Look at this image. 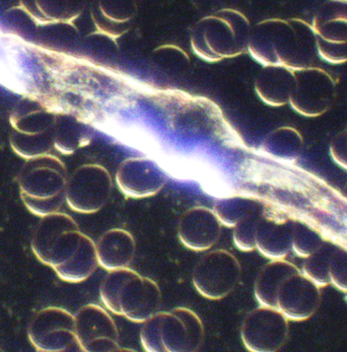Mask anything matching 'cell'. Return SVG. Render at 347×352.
<instances>
[{"label":"cell","mask_w":347,"mask_h":352,"mask_svg":"<svg viewBox=\"0 0 347 352\" xmlns=\"http://www.w3.org/2000/svg\"><path fill=\"white\" fill-rule=\"evenodd\" d=\"M248 52L262 65L293 70L313 66L319 56L312 25L298 18L266 19L252 25Z\"/></svg>","instance_id":"obj_1"},{"label":"cell","mask_w":347,"mask_h":352,"mask_svg":"<svg viewBox=\"0 0 347 352\" xmlns=\"http://www.w3.org/2000/svg\"><path fill=\"white\" fill-rule=\"evenodd\" d=\"M252 23L240 10L223 8L203 16L190 35L193 52L206 63H219L248 52Z\"/></svg>","instance_id":"obj_2"},{"label":"cell","mask_w":347,"mask_h":352,"mask_svg":"<svg viewBox=\"0 0 347 352\" xmlns=\"http://www.w3.org/2000/svg\"><path fill=\"white\" fill-rule=\"evenodd\" d=\"M68 176L54 155L27 160L19 176L21 197L30 212L39 217L58 212L65 202Z\"/></svg>","instance_id":"obj_3"},{"label":"cell","mask_w":347,"mask_h":352,"mask_svg":"<svg viewBox=\"0 0 347 352\" xmlns=\"http://www.w3.org/2000/svg\"><path fill=\"white\" fill-rule=\"evenodd\" d=\"M142 324L140 342L146 351H197L203 343V324L187 308L157 311Z\"/></svg>","instance_id":"obj_4"},{"label":"cell","mask_w":347,"mask_h":352,"mask_svg":"<svg viewBox=\"0 0 347 352\" xmlns=\"http://www.w3.org/2000/svg\"><path fill=\"white\" fill-rule=\"evenodd\" d=\"M84 234L70 215L58 211L41 217L32 238V251L41 263L55 270L71 259Z\"/></svg>","instance_id":"obj_5"},{"label":"cell","mask_w":347,"mask_h":352,"mask_svg":"<svg viewBox=\"0 0 347 352\" xmlns=\"http://www.w3.org/2000/svg\"><path fill=\"white\" fill-rule=\"evenodd\" d=\"M112 190V177L107 168L98 164H87L68 177L65 202L76 212L91 214L108 204Z\"/></svg>","instance_id":"obj_6"},{"label":"cell","mask_w":347,"mask_h":352,"mask_svg":"<svg viewBox=\"0 0 347 352\" xmlns=\"http://www.w3.org/2000/svg\"><path fill=\"white\" fill-rule=\"evenodd\" d=\"M27 335L38 351H82L74 315L65 309L48 307L38 311L30 323Z\"/></svg>","instance_id":"obj_7"},{"label":"cell","mask_w":347,"mask_h":352,"mask_svg":"<svg viewBox=\"0 0 347 352\" xmlns=\"http://www.w3.org/2000/svg\"><path fill=\"white\" fill-rule=\"evenodd\" d=\"M319 56L331 64L347 63V1L327 0L312 23Z\"/></svg>","instance_id":"obj_8"},{"label":"cell","mask_w":347,"mask_h":352,"mask_svg":"<svg viewBox=\"0 0 347 352\" xmlns=\"http://www.w3.org/2000/svg\"><path fill=\"white\" fill-rule=\"evenodd\" d=\"M240 273L239 261L233 254L216 250L206 254L198 262L193 272V285L203 298L223 300L237 287Z\"/></svg>","instance_id":"obj_9"},{"label":"cell","mask_w":347,"mask_h":352,"mask_svg":"<svg viewBox=\"0 0 347 352\" xmlns=\"http://www.w3.org/2000/svg\"><path fill=\"white\" fill-rule=\"evenodd\" d=\"M297 82L291 94V108L306 118L322 116L333 106L336 82L322 67L310 66L295 70Z\"/></svg>","instance_id":"obj_10"},{"label":"cell","mask_w":347,"mask_h":352,"mask_svg":"<svg viewBox=\"0 0 347 352\" xmlns=\"http://www.w3.org/2000/svg\"><path fill=\"white\" fill-rule=\"evenodd\" d=\"M289 330V320L278 309L261 306L246 316L240 337L249 351L274 352L287 342Z\"/></svg>","instance_id":"obj_11"},{"label":"cell","mask_w":347,"mask_h":352,"mask_svg":"<svg viewBox=\"0 0 347 352\" xmlns=\"http://www.w3.org/2000/svg\"><path fill=\"white\" fill-rule=\"evenodd\" d=\"M76 333L82 351H115L119 334L114 320L97 305H87L74 315Z\"/></svg>","instance_id":"obj_12"},{"label":"cell","mask_w":347,"mask_h":352,"mask_svg":"<svg viewBox=\"0 0 347 352\" xmlns=\"http://www.w3.org/2000/svg\"><path fill=\"white\" fill-rule=\"evenodd\" d=\"M320 287L299 270L282 281L278 289L276 309L291 321L310 319L320 304Z\"/></svg>","instance_id":"obj_13"},{"label":"cell","mask_w":347,"mask_h":352,"mask_svg":"<svg viewBox=\"0 0 347 352\" xmlns=\"http://www.w3.org/2000/svg\"><path fill=\"white\" fill-rule=\"evenodd\" d=\"M116 183L128 197H152L165 186L166 175L161 165L150 157H131L119 166Z\"/></svg>","instance_id":"obj_14"},{"label":"cell","mask_w":347,"mask_h":352,"mask_svg":"<svg viewBox=\"0 0 347 352\" xmlns=\"http://www.w3.org/2000/svg\"><path fill=\"white\" fill-rule=\"evenodd\" d=\"M161 304L159 285L137 272L129 277L119 296L121 316L134 323H144L159 311Z\"/></svg>","instance_id":"obj_15"},{"label":"cell","mask_w":347,"mask_h":352,"mask_svg":"<svg viewBox=\"0 0 347 352\" xmlns=\"http://www.w3.org/2000/svg\"><path fill=\"white\" fill-rule=\"evenodd\" d=\"M221 228L223 225L214 210L196 206L180 217L178 236L186 248L195 252L208 251L219 242Z\"/></svg>","instance_id":"obj_16"},{"label":"cell","mask_w":347,"mask_h":352,"mask_svg":"<svg viewBox=\"0 0 347 352\" xmlns=\"http://www.w3.org/2000/svg\"><path fill=\"white\" fill-rule=\"evenodd\" d=\"M293 225L276 209L264 206L256 230V249L270 260H282L293 250Z\"/></svg>","instance_id":"obj_17"},{"label":"cell","mask_w":347,"mask_h":352,"mask_svg":"<svg viewBox=\"0 0 347 352\" xmlns=\"http://www.w3.org/2000/svg\"><path fill=\"white\" fill-rule=\"evenodd\" d=\"M139 10V0H93L91 20L97 31L115 39L131 31Z\"/></svg>","instance_id":"obj_18"},{"label":"cell","mask_w":347,"mask_h":352,"mask_svg":"<svg viewBox=\"0 0 347 352\" xmlns=\"http://www.w3.org/2000/svg\"><path fill=\"white\" fill-rule=\"evenodd\" d=\"M33 38L40 51L65 58L80 54L82 38L72 21L39 23Z\"/></svg>","instance_id":"obj_19"},{"label":"cell","mask_w":347,"mask_h":352,"mask_svg":"<svg viewBox=\"0 0 347 352\" xmlns=\"http://www.w3.org/2000/svg\"><path fill=\"white\" fill-rule=\"evenodd\" d=\"M295 82V70L282 65H263L255 80V91L268 106L282 107L289 104Z\"/></svg>","instance_id":"obj_20"},{"label":"cell","mask_w":347,"mask_h":352,"mask_svg":"<svg viewBox=\"0 0 347 352\" xmlns=\"http://www.w3.org/2000/svg\"><path fill=\"white\" fill-rule=\"evenodd\" d=\"M99 265L108 271L129 267L135 256V240L122 228L106 232L96 244Z\"/></svg>","instance_id":"obj_21"},{"label":"cell","mask_w":347,"mask_h":352,"mask_svg":"<svg viewBox=\"0 0 347 352\" xmlns=\"http://www.w3.org/2000/svg\"><path fill=\"white\" fill-rule=\"evenodd\" d=\"M91 136L89 123L82 117L72 112H61L56 115L53 140L54 148L59 153L72 155L89 144Z\"/></svg>","instance_id":"obj_22"},{"label":"cell","mask_w":347,"mask_h":352,"mask_svg":"<svg viewBox=\"0 0 347 352\" xmlns=\"http://www.w3.org/2000/svg\"><path fill=\"white\" fill-rule=\"evenodd\" d=\"M87 0H20L21 6L37 23L72 21L80 18Z\"/></svg>","instance_id":"obj_23"},{"label":"cell","mask_w":347,"mask_h":352,"mask_svg":"<svg viewBox=\"0 0 347 352\" xmlns=\"http://www.w3.org/2000/svg\"><path fill=\"white\" fill-rule=\"evenodd\" d=\"M297 270L293 264L284 261V259L271 260V262L266 264L255 281V298L259 304L276 309L278 289L282 281Z\"/></svg>","instance_id":"obj_24"},{"label":"cell","mask_w":347,"mask_h":352,"mask_svg":"<svg viewBox=\"0 0 347 352\" xmlns=\"http://www.w3.org/2000/svg\"><path fill=\"white\" fill-rule=\"evenodd\" d=\"M304 148V138L299 130L291 126L276 128L266 136L261 149L267 157L284 163L299 159Z\"/></svg>","instance_id":"obj_25"},{"label":"cell","mask_w":347,"mask_h":352,"mask_svg":"<svg viewBox=\"0 0 347 352\" xmlns=\"http://www.w3.org/2000/svg\"><path fill=\"white\" fill-rule=\"evenodd\" d=\"M78 56L91 65L110 68L119 61L120 47L112 36L96 31L82 38Z\"/></svg>","instance_id":"obj_26"},{"label":"cell","mask_w":347,"mask_h":352,"mask_svg":"<svg viewBox=\"0 0 347 352\" xmlns=\"http://www.w3.org/2000/svg\"><path fill=\"white\" fill-rule=\"evenodd\" d=\"M98 262L96 244L87 234L82 236L80 248L76 252L71 259L63 265L55 268L57 276L68 283H80L87 280L96 270Z\"/></svg>","instance_id":"obj_27"},{"label":"cell","mask_w":347,"mask_h":352,"mask_svg":"<svg viewBox=\"0 0 347 352\" xmlns=\"http://www.w3.org/2000/svg\"><path fill=\"white\" fill-rule=\"evenodd\" d=\"M263 208L264 204L259 198L249 194L235 193L217 200L214 211L221 225L234 228L240 219Z\"/></svg>","instance_id":"obj_28"},{"label":"cell","mask_w":347,"mask_h":352,"mask_svg":"<svg viewBox=\"0 0 347 352\" xmlns=\"http://www.w3.org/2000/svg\"><path fill=\"white\" fill-rule=\"evenodd\" d=\"M152 64L159 72L170 76L186 74L191 65L188 53L173 44L161 45L153 51Z\"/></svg>","instance_id":"obj_29"},{"label":"cell","mask_w":347,"mask_h":352,"mask_svg":"<svg viewBox=\"0 0 347 352\" xmlns=\"http://www.w3.org/2000/svg\"><path fill=\"white\" fill-rule=\"evenodd\" d=\"M10 145L16 155L25 160L36 159L49 155L54 147L52 131L38 135H25L12 131L10 135Z\"/></svg>","instance_id":"obj_30"},{"label":"cell","mask_w":347,"mask_h":352,"mask_svg":"<svg viewBox=\"0 0 347 352\" xmlns=\"http://www.w3.org/2000/svg\"><path fill=\"white\" fill-rule=\"evenodd\" d=\"M135 271L129 270L128 267L123 268V270H112L109 272V274L102 283L101 289H100V296H101V300L104 306L111 313L121 316L119 296H120L123 285H125V283L128 280L129 277Z\"/></svg>","instance_id":"obj_31"},{"label":"cell","mask_w":347,"mask_h":352,"mask_svg":"<svg viewBox=\"0 0 347 352\" xmlns=\"http://www.w3.org/2000/svg\"><path fill=\"white\" fill-rule=\"evenodd\" d=\"M331 255L330 249L322 246L306 258L302 273L317 287H323L330 285L329 264Z\"/></svg>","instance_id":"obj_32"},{"label":"cell","mask_w":347,"mask_h":352,"mask_svg":"<svg viewBox=\"0 0 347 352\" xmlns=\"http://www.w3.org/2000/svg\"><path fill=\"white\" fill-rule=\"evenodd\" d=\"M263 208L247 215L234 227V243L240 251L252 252L256 250L257 226Z\"/></svg>","instance_id":"obj_33"},{"label":"cell","mask_w":347,"mask_h":352,"mask_svg":"<svg viewBox=\"0 0 347 352\" xmlns=\"http://www.w3.org/2000/svg\"><path fill=\"white\" fill-rule=\"evenodd\" d=\"M322 246V239L316 230L300 223L293 226V251L299 257L308 258Z\"/></svg>","instance_id":"obj_34"},{"label":"cell","mask_w":347,"mask_h":352,"mask_svg":"<svg viewBox=\"0 0 347 352\" xmlns=\"http://www.w3.org/2000/svg\"><path fill=\"white\" fill-rule=\"evenodd\" d=\"M330 285L347 294V252L332 253L329 264Z\"/></svg>","instance_id":"obj_35"},{"label":"cell","mask_w":347,"mask_h":352,"mask_svg":"<svg viewBox=\"0 0 347 352\" xmlns=\"http://www.w3.org/2000/svg\"><path fill=\"white\" fill-rule=\"evenodd\" d=\"M329 151L332 160L347 170V128L334 136L330 142Z\"/></svg>","instance_id":"obj_36"},{"label":"cell","mask_w":347,"mask_h":352,"mask_svg":"<svg viewBox=\"0 0 347 352\" xmlns=\"http://www.w3.org/2000/svg\"><path fill=\"white\" fill-rule=\"evenodd\" d=\"M346 300H347V294H346Z\"/></svg>","instance_id":"obj_37"},{"label":"cell","mask_w":347,"mask_h":352,"mask_svg":"<svg viewBox=\"0 0 347 352\" xmlns=\"http://www.w3.org/2000/svg\"><path fill=\"white\" fill-rule=\"evenodd\" d=\"M344 1H347V0H344Z\"/></svg>","instance_id":"obj_38"}]
</instances>
